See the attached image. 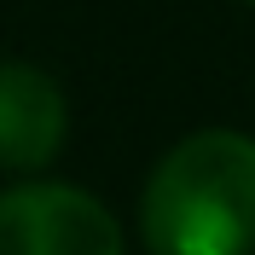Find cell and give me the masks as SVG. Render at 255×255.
I'll return each instance as SVG.
<instances>
[{
  "mask_svg": "<svg viewBox=\"0 0 255 255\" xmlns=\"http://www.w3.org/2000/svg\"><path fill=\"white\" fill-rule=\"evenodd\" d=\"M250 6H255V0H250Z\"/></svg>",
  "mask_w": 255,
  "mask_h": 255,
  "instance_id": "obj_4",
  "label": "cell"
},
{
  "mask_svg": "<svg viewBox=\"0 0 255 255\" xmlns=\"http://www.w3.org/2000/svg\"><path fill=\"white\" fill-rule=\"evenodd\" d=\"M70 105L64 87L35 64H0V168L35 174L64 151Z\"/></svg>",
  "mask_w": 255,
  "mask_h": 255,
  "instance_id": "obj_3",
  "label": "cell"
},
{
  "mask_svg": "<svg viewBox=\"0 0 255 255\" xmlns=\"http://www.w3.org/2000/svg\"><path fill=\"white\" fill-rule=\"evenodd\" d=\"M0 255H122V226L93 191L23 180L0 191Z\"/></svg>",
  "mask_w": 255,
  "mask_h": 255,
  "instance_id": "obj_2",
  "label": "cell"
},
{
  "mask_svg": "<svg viewBox=\"0 0 255 255\" xmlns=\"http://www.w3.org/2000/svg\"><path fill=\"white\" fill-rule=\"evenodd\" d=\"M151 255H250L255 250V139L203 128L151 168L139 197Z\"/></svg>",
  "mask_w": 255,
  "mask_h": 255,
  "instance_id": "obj_1",
  "label": "cell"
}]
</instances>
